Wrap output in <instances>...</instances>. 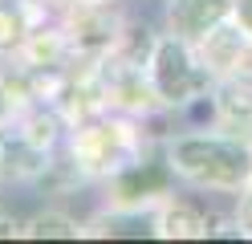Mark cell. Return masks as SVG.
Returning a JSON list of instances; mask_svg holds the SVG:
<instances>
[{
    "label": "cell",
    "mask_w": 252,
    "mask_h": 244,
    "mask_svg": "<svg viewBox=\"0 0 252 244\" xmlns=\"http://www.w3.org/2000/svg\"><path fill=\"white\" fill-rule=\"evenodd\" d=\"M179 163L187 171H199L208 179H240L248 167V155L240 146H228V142H183L179 146Z\"/></svg>",
    "instance_id": "1"
},
{
    "label": "cell",
    "mask_w": 252,
    "mask_h": 244,
    "mask_svg": "<svg viewBox=\"0 0 252 244\" xmlns=\"http://www.w3.org/2000/svg\"><path fill=\"white\" fill-rule=\"evenodd\" d=\"M0 236H8V224H4V220H0Z\"/></svg>",
    "instance_id": "10"
},
{
    "label": "cell",
    "mask_w": 252,
    "mask_h": 244,
    "mask_svg": "<svg viewBox=\"0 0 252 244\" xmlns=\"http://www.w3.org/2000/svg\"><path fill=\"white\" fill-rule=\"evenodd\" d=\"M199 228H203V224L191 216V211H179V216H171V232H179V236H195Z\"/></svg>",
    "instance_id": "6"
},
{
    "label": "cell",
    "mask_w": 252,
    "mask_h": 244,
    "mask_svg": "<svg viewBox=\"0 0 252 244\" xmlns=\"http://www.w3.org/2000/svg\"><path fill=\"white\" fill-rule=\"evenodd\" d=\"M232 49H236V33H232V29H220V37H216V45H212V53L224 61V57H232Z\"/></svg>",
    "instance_id": "7"
},
{
    "label": "cell",
    "mask_w": 252,
    "mask_h": 244,
    "mask_svg": "<svg viewBox=\"0 0 252 244\" xmlns=\"http://www.w3.org/2000/svg\"><path fill=\"white\" fill-rule=\"evenodd\" d=\"M159 183H163V167H151L147 175H143V171H138V175H130L122 187H126V191H138V187L147 191V187H159Z\"/></svg>",
    "instance_id": "5"
},
{
    "label": "cell",
    "mask_w": 252,
    "mask_h": 244,
    "mask_svg": "<svg viewBox=\"0 0 252 244\" xmlns=\"http://www.w3.org/2000/svg\"><path fill=\"white\" fill-rule=\"evenodd\" d=\"M224 94H228V110H236V114H248L252 110V81H240V86L232 81Z\"/></svg>",
    "instance_id": "4"
},
{
    "label": "cell",
    "mask_w": 252,
    "mask_h": 244,
    "mask_svg": "<svg viewBox=\"0 0 252 244\" xmlns=\"http://www.w3.org/2000/svg\"><path fill=\"white\" fill-rule=\"evenodd\" d=\"M240 16H244V25L252 29V0H240Z\"/></svg>",
    "instance_id": "9"
},
{
    "label": "cell",
    "mask_w": 252,
    "mask_h": 244,
    "mask_svg": "<svg viewBox=\"0 0 252 244\" xmlns=\"http://www.w3.org/2000/svg\"><path fill=\"white\" fill-rule=\"evenodd\" d=\"M224 8L228 0H175V25L183 33H203Z\"/></svg>",
    "instance_id": "3"
},
{
    "label": "cell",
    "mask_w": 252,
    "mask_h": 244,
    "mask_svg": "<svg viewBox=\"0 0 252 244\" xmlns=\"http://www.w3.org/2000/svg\"><path fill=\"white\" fill-rule=\"evenodd\" d=\"M191 86H195V73L187 70L183 49L179 45H163L159 49V90L167 98H183Z\"/></svg>",
    "instance_id": "2"
},
{
    "label": "cell",
    "mask_w": 252,
    "mask_h": 244,
    "mask_svg": "<svg viewBox=\"0 0 252 244\" xmlns=\"http://www.w3.org/2000/svg\"><path fill=\"white\" fill-rule=\"evenodd\" d=\"M37 236H73V228L65 220H41L37 224Z\"/></svg>",
    "instance_id": "8"
}]
</instances>
